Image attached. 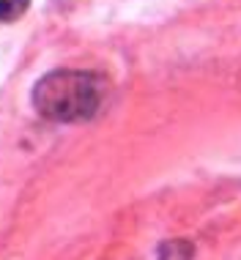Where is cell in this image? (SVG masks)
Returning <instances> with one entry per match:
<instances>
[{"instance_id":"obj_2","label":"cell","mask_w":241,"mask_h":260,"mask_svg":"<svg viewBox=\"0 0 241 260\" xmlns=\"http://www.w3.org/2000/svg\"><path fill=\"white\" fill-rule=\"evenodd\" d=\"M31 0H0V22H14L17 17H22Z\"/></svg>"},{"instance_id":"obj_1","label":"cell","mask_w":241,"mask_h":260,"mask_svg":"<svg viewBox=\"0 0 241 260\" xmlns=\"http://www.w3.org/2000/svg\"><path fill=\"white\" fill-rule=\"evenodd\" d=\"M102 102V80L91 72L58 69L41 77L33 88V104L39 115L58 123L88 121Z\"/></svg>"}]
</instances>
